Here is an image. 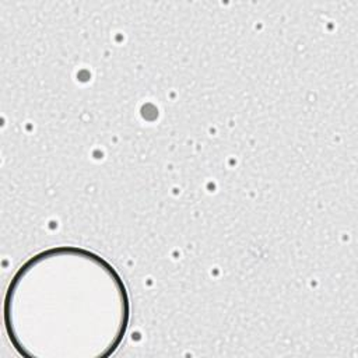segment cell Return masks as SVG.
<instances>
[{
	"label": "cell",
	"instance_id": "cell-1",
	"mask_svg": "<svg viewBox=\"0 0 358 358\" xmlns=\"http://www.w3.org/2000/svg\"><path fill=\"white\" fill-rule=\"evenodd\" d=\"M3 320L10 343L27 358H105L126 336L130 298L106 259L78 246H55L17 270Z\"/></svg>",
	"mask_w": 358,
	"mask_h": 358
}]
</instances>
